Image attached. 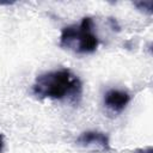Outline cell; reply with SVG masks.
<instances>
[{"mask_svg": "<svg viewBox=\"0 0 153 153\" xmlns=\"http://www.w3.org/2000/svg\"><path fill=\"white\" fill-rule=\"evenodd\" d=\"M32 92L38 98L75 102L81 96L82 84L72 71L61 68L38 75L32 85Z\"/></svg>", "mask_w": 153, "mask_h": 153, "instance_id": "cell-1", "label": "cell"}, {"mask_svg": "<svg viewBox=\"0 0 153 153\" xmlns=\"http://www.w3.org/2000/svg\"><path fill=\"white\" fill-rule=\"evenodd\" d=\"M93 26L92 18L85 17L78 25L63 27L60 36V47L78 54L93 53L99 44Z\"/></svg>", "mask_w": 153, "mask_h": 153, "instance_id": "cell-2", "label": "cell"}, {"mask_svg": "<svg viewBox=\"0 0 153 153\" xmlns=\"http://www.w3.org/2000/svg\"><path fill=\"white\" fill-rule=\"evenodd\" d=\"M130 102V94L123 90H110L104 96L105 106L112 112H121Z\"/></svg>", "mask_w": 153, "mask_h": 153, "instance_id": "cell-4", "label": "cell"}, {"mask_svg": "<svg viewBox=\"0 0 153 153\" xmlns=\"http://www.w3.org/2000/svg\"><path fill=\"white\" fill-rule=\"evenodd\" d=\"M136 153H152V149H151V148H146V149H140V151H137Z\"/></svg>", "mask_w": 153, "mask_h": 153, "instance_id": "cell-6", "label": "cell"}, {"mask_svg": "<svg viewBox=\"0 0 153 153\" xmlns=\"http://www.w3.org/2000/svg\"><path fill=\"white\" fill-rule=\"evenodd\" d=\"M76 143L81 147L100 152H106L110 149L109 136L102 131L96 130H88L80 134V136L76 139Z\"/></svg>", "mask_w": 153, "mask_h": 153, "instance_id": "cell-3", "label": "cell"}, {"mask_svg": "<svg viewBox=\"0 0 153 153\" xmlns=\"http://www.w3.org/2000/svg\"><path fill=\"white\" fill-rule=\"evenodd\" d=\"M2 149H4V137H2V135L0 134V153L2 152Z\"/></svg>", "mask_w": 153, "mask_h": 153, "instance_id": "cell-5", "label": "cell"}]
</instances>
